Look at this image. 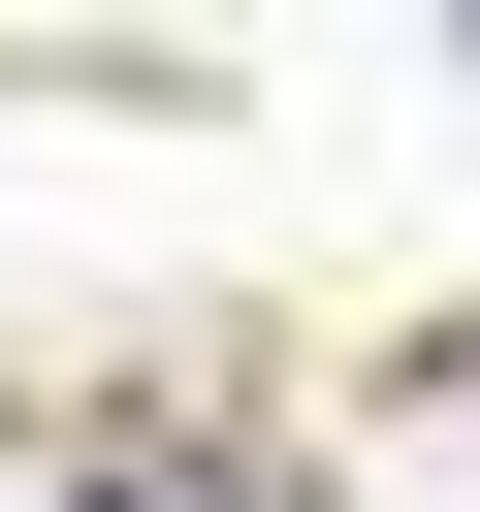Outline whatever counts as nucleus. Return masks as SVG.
Segmentation results:
<instances>
[{
    "instance_id": "nucleus-1",
    "label": "nucleus",
    "mask_w": 480,
    "mask_h": 512,
    "mask_svg": "<svg viewBox=\"0 0 480 512\" xmlns=\"http://www.w3.org/2000/svg\"><path fill=\"white\" fill-rule=\"evenodd\" d=\"M448 32H480V0H448Z\"/></svg>"
}]
</instances>
